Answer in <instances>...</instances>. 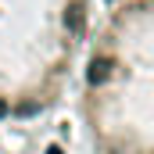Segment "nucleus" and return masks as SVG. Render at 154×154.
Wrapping results in <instances>:
<instances>
[{"label": "nucleus", "mask_w": 154, "mask_h": 154, "mask_svg": "<svg viewBox=\"0 0 154 154\" xmlns=\"http://www.w3.org/2000/svg\"><path fill=\"white\" fill-rule=\"evenodd\" d=\"M75 86L90 154H154V0L93 18Z\"/></svg>", "instance_id": "nucleus-1"}, {"label": "nucleus", "mask_w": 154, "mask_h": 154, "mask_svg": "<svg viewBox=\"0 0 154 154\" xmlns=\"http://www.w3.org/2000/svg\"><path fill=\"white\" fill-rule=\"evenodd\" d=\"M93 0H0V125L50 115L75 86Z\"/></svg>", "instance_id": "nucleus-2"}]
</instances>
